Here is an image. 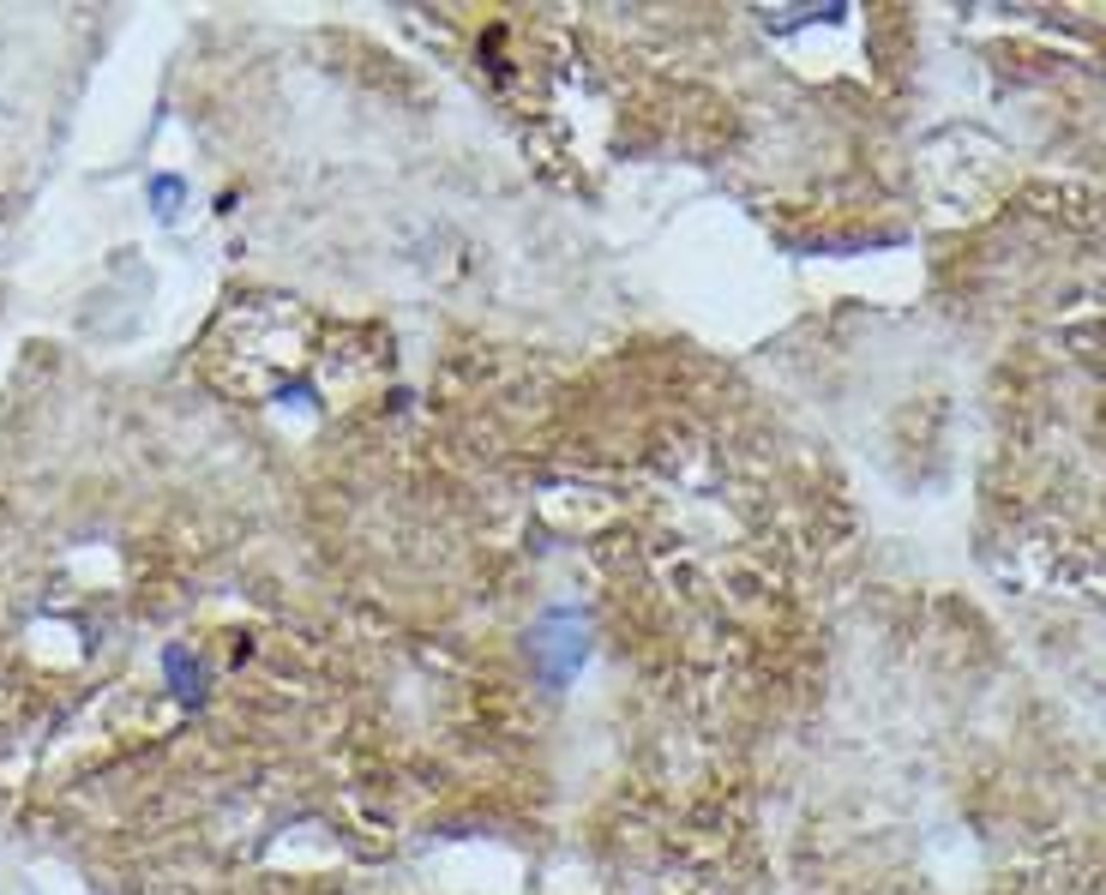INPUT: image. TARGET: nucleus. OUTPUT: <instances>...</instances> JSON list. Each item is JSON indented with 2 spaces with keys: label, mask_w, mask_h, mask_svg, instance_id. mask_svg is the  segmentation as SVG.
<instances>
[{
  "label": "nucleus",
  "mask_w": 1106,
  "mask_h": 895,
  "mask_svg": "<svg viewBox=\"0 0 1106 895\" xmlns=\"http://www.w3.org/2000/svg\"><path fill=\"white\" fill-rule=\"evenodd\" d=\"M181 193H187L181 175H156V181H151V205H156V217H175V210H181Z\"/></svg>",
  "instance_id": "f03ea898"
},
{
  "label": "nucleus",
  "mask_w": 1106,
  "mask_h": 895,
  "mask_svg": "<svg viewBox=\"0 0 1106 895\" xmlns=\"http://www.w3.org/2000/svg\"><path fill=\"white\" fill-rule=\"evenodd\" d=\"M163 674L175 679V686L187 691V703H199V655L187 643H169L163 649Z\"/></svg>",
  "instance_id": "f257e3e1"
}]
</instances>
